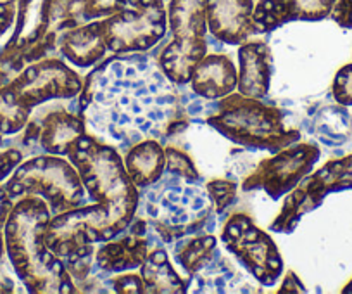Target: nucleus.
<instances>
[{"label":"nucleus","mask_w":352,"mask_h":294,"mask_svg":"<svg viewBox=\"0 0 352 294\" xmlns=\"http://www.w3.org/2000/svg\"><path fill=\"white\" fill-rule=\"evenodd\" d=\"M78 113L97 132L118 142L162 138L180 114L175 83L144 56L113 57L88 75Z\"/></svg>","instance_id":"1"},{"label":"nucleus","mask_w":352,"mask_h":294,"mask_svg":"<svg viewBox=\"0 0 352 294\" xmlns=\"http://www.w3.org/2000/svg\"><path fill=\"white\" fill-rule=\"evenodd\" d=\"M96 206L64 211L50 218L45 242L67 263L92 256L94 242H107L123 232L138 208V192L118 151L83 134L67 151Z\"/></svg>","instance_id":"2"},{"label":"nucleus","mask_w":352,"mask_h":294,"mask_svg":"<svg viewBox=\"0 0 352 294\" xmlns=\"http://www.w3.org/2000/svg\"><path fill=\"white\" fill-rule=\"evenodd\" d=\"M50 208L40 196H25L6 222V249L30 293H74L67 266L45 242Z\"/></svg>","instance_id":"3"},{"label":"nucleus","mask_w":352,"mask_h":294,"mask_svg":"<svg viewBox=\"0 0 352 294\" xmlns=\"http://www.w3.org/2000/svg\"><path fill=\"white\" fill-rule=\"evenodd\" d=\"M208 121L232 142L252 149L278 153L300 138V134L287 128L283 111L240 92L223 97L218 113Z\"/></svg>","instance_id":"4"},{"label":"nucleus","mask_w":352,"mask_h":294,"mask_svg":"<svg viewBox=\"0 0 352 294\" xmlns=\"http://www.w3.org/2000/svg\"><path fill=\"white\" fill-rule=\"evenodd\" d=\"M145 222L155 234L171 244L175 239L197 234L211 215L212 199L197 185L152 187L142 198Z\"/></svg>","instance_id":"5"},{"label":"nucleus","mask_w":352,"mask_h":294,"mask_svg":"<svg viewBox=\"0 0 352 294\" xmlns=\"http://www.w3.org/2000/svg\"><path fill=\"white\" fill-rule=\"evenodd\" d=\"M168 26L171 40L162 47L159 67L169 82L185 85L199 61L208 54L206 0H169Z\"/></svg>","instance_id":"6"},{"label":"nucleus","mask_w":352,"mask_h":294,"mask_svg":"<svg viewBox=\"0 0 352 294\" xmlns=\"http://www.w3.org/2000/svg\"><path fill=\"white\" fill-rule=\"evenodd\" d=\"M4 187L12 199L40 196L49 202L54 215L85 206L87 191L74 165L54 154L32 158L19 165Z\"/></svg>","instance_id":"7"},{"label":"nucleus","mask_w":352,"mask_h":294,"mask_svg":"<svg viewBox=\"0 0 352 294\" xmlns=\"http://www.w3.org/2000/svg\"><path fill=\"white\" fill-rule=\"evenodd\" d=\"M83 89L76 71L54 57L30 63L6 83L0 94L30 116L33 107L50 99H71Z\"/></svg>","instance_id":"8"},{"label":"nucleus","mask_w":352,"mask_h":294,"mask_svg":"<svg viewBox=\"0 0 352 294\" xmlns=\"http://www.w3.org/2000/svg\"><path fill=\"white\" fill-rule=\"evenodd\" d=\"M123 11L102 19L107 50L145 52L157 45L168 30L166 0H126Z\"/></svg>","instance_id":"9"},{"label":"nucleus","mask_w":352,"mask_h":294,"mask_svg":"<svg viewBox=\"0 0 352 294\" xmlns=\"http://www.w3.org/2000/svg\"><path fill=\"white\" fill-rule=\"evenodd\" d=\"M221 242L263 286H273L282 275L283 263L275 242L249 216L233 215L223 229Z\"/></svg>","instance_id":"10"},{"label":"nucleus","mask_w":352,"mask_h":294,"mask_svg":"<svg viewBox=\"0 0 352 294\" xmlns=\"http://www.w3.org/2000/svg\"><path fill=\"white\" fill-rule=\"evenodd\" d=\"M320 158V149L311 144L287 145L275 158L264 160L257 170L243 180V189H263L273 199L290 192L304 177H307Z\"/></svg>","instance_id":"11"},{"label":"nucleus","mask_w":352,"mask_h":294,"mask_svg":"<svg viewBox=\"0 0 352 294\" xmlns=\"http://www.w3.org/2000/svg\"><path fill=\"white\" fill-rule=\"evenodd\" d=\"M342 189H352V156L330 161L307 178L306 184L290 196L272 227L276 232H290L299 222L300 215L314 208L327 194Z\"/></svg>","instance_id":"12"},{"label":"nucleus","mask_w":352,"mask_h":294,"mask_svg":"<svg viewBox=\"0 0 352 294\" xmlns=\"http://www.w3.org/2000/svg\"><path fill=\"white\" fill-rule=\"evenodd\" d=\"M335 6L337 0H257L252 11L256 35L270 33L287 23L331 19Z\"/></svg>","instance_id":"13"},{"label":"nucleus","mask_w":352,"mask_h":294,"mask_svg":"<svg viewBox=\"0 0 352 294\" xmlns=\"http://www.w3.org/2000/svg\"><path fill=\"white\" fill-rule=\"evenodd\" d=\"M254 0H206L209 33L228 45H240L256 35Z\"/></svg>","instance_id":"14"},{"label":"nucleus","mask_w":352,"mask_h":294,"mask_svg":"<svg viewBox=\"0 0 352 294\" xmlns=\"http://www.w3.org/2000/svg\"><path fill=\"white\" fill-rule=\"evenodd\" d=\"M85 134V120L80 113L54 109L40 123L30 125L25 142L36 140L45 153L54 156H67L71 145Z\"/></svg>","instance_id":"15"},{"label":"nucleus","mask_w":352,"mask_h":294,"mask_svg":"<svg viewBox=\"0 0 352 294\" xmlns=\"http://www.w3.org/2000/svg\"><path fill=\"white\" fill-rule=\"evenodd\" d=\"M57 49L66 57L67 63L78 67L97 64L107 52L102 19L59 30Z\"/></svg>","instance_id":"16"},{"label":"nucleus","mask_w":352,"mask_h":294,"mask_svg":"<svg viewBox=\"0 0 352 294\" xmlns=\"http://www.w3.org/2000/svg\"><path fill=\"white\" fill-rule=\"evenodd\" d=\"M239 92L245 97L261 99L268 94L273 73V54L270 47L259 40H245L240 43Z\"/></svg>","instance_id":"17"},{"label":"nucleus","mask_w":352,"mask_h":294,"mask_svg":"<svg viewBox=\"0 0 352 294\" xmlns=\"http://www.w3.org/2000/svg\"><path fill=\"white\" fill-rule=\"evenodd\" d=\"M190 87L197 96L208 101L223 99L235 90L239 83L236 67L226 54H206L190 76Z\"/></svg>","instance_id":"18"},{"label":"nucleus","mask_w":352,"mask_h":294,"mask_svg":"<svg viewBox=\"0 0 352 294\" xmlns=\"http://www.w3.org/2000/svg\"><path fill=\"white\" fill-rule=\"evenodd\" d=\"M148 224L144 218L137 220L131 227V232L121 241L109 242L97 253V265L102 272L114 273L142 266L148 253V239L145 238Z\"/></svg>","instance_id":"19"},{"label":"nucleus","mask_w":352,"mask_h":294,"mask_svg":"<svg viewBox=\"0 0 352 294\" xmlns=\"http://www.w3.org/2000/svg\"><path fill=\"white\" fill-rule=\"evenodd\" d=\"M188 293H257L259 287H254L245 275L240 273L225 256L218 255L197 273L188 286Z\"/></svg>","instance_id":"20"},{"label":"nucleus","mask_w":352,"mask_h":294,"mask_svg":"<svg viewBox=\"0 0 352 294\" xmlns=\"http://www.w3.org/2000/svg\"><path fill=\"white\" fill-rule=\"evenodd\" d=\"M124 168L135 187H152L166 170V154L155 138L137 142L124 158Z\"/></svg>","instance_id":"21"},{"label":"nucleus","mask_w":352,"mask_h":294,"mask_svg":"<svg viewBox=\"0 0 352 294\" xmlns=\"http://www.w3.org/2000/svg\"><path fill=\"white\" fill-rule=\"evenodd\" d=\"M140 277L144 280L145 293H187L185 282L175 272L162 248L147 253L142 263Z\"/></svg>","instance_id":"22"},{"label":"nucleus","mask_w":352,"mask_h":294,"mask_svg":"<svg viewBox=\"0 0 352 294\" xmlns=\"http://www.w3.org/2000/svg\"><path fill=\"white\" fill-rule=\"evenodd\" d=\"M218 249H216V238L214 235H202V238L188 239V241L176 242V246L173 248V256H175V262L188 272V275H194L197 273L202 266L208 265L216 255H218Z\"/></svg>","instance_id":"23"},{"label":"nucleus","mask_w":352,"mask_h":294,"mask_svg":"<svg viewBox=\"0 0 352 294\" xmlns=\"http://www.w3.org/2000/svg\"><path fill=\"white\" fill-rule=\"evenodd\" d=\"M166 171L171 177H178L184 182H199L201 175H199L197 168L192 163L190 158L182 151L175 149V147H166Z\"/></svg>","instance_id":"24"},{"label":"nucleus","mask_w":352,"mask_h":294,"mask_svg":"<svg viewBox=\"0 0 352 294\" xmlns=\"http://www.w3.org/2000/svg\"><path fill=\"white\" fill-rule=\"evenodd\" d=\"M126 6V0H87L81 19H83V23H88L96 21V19L109 18V16L123 11Z\"/></svg>","instance_id":"25"},{"label":"nucleus","mask_w":352,"mask_h":294,"mask_svg":"<svg viewBox=\"0 0 352 294\" xmlns=\"http://www.w3.org/2000/svg\"><path fill=\"white\" fill-rule=\"evenodd\" d=\"M331 94L337 104L352 106V63L345 64L337 71L331 83Z\"/></svg>","instance_id":"26"},{"label":"nucleus","mask_w":352,"mask_h":294,"mask_svg":"<svg viewBox=\"0 0 352 294\" xmlns=\"http://www.w3.org/2000/svg\"><path fill=\"white\" fill-rule=\"evenodd\" d=\"M208 191L209 194H211L212 202H214L219 213H221L226 206L232 204V199L235 198V184L228 180L209 182Z\"/></svg>","instance_id":"27"},{"label":"nucleus","mask_w":352,"mask_h":294,"mask_svg":"<svg viewBox=\"0 0 352 294\" xmlns=\"http://www.w3.org/2000/svg\"><path fill=\"white\" fill-rule=\"evenodd\" d=\"M114 291L118 293H145L144 289V280L140 275H135V273H124L120 275L118 279L113 280Z\"/></svg>","instance_id":"28"},{"label":"nucleus","mask_w":352,"mask_h":294,"mask_svg":"<svg viewBox=\"0 0 352 294\" xmlns=\"http://www.w3.org/2000/svg\"><path fill=\"white\" fill-rule=\"evenodd\" d=\"M16 12H18V0H0V36L14 25Z\"/></svg>","instance_id":"29"},{"label":"nucleus","mask_w":352,"mask_h":294,"mask_svg":"<svg viewBox=\"0 0 352 294\" xmlns=\"http://www.w3.org/2000/svg\"><path fill=\"white\" fill-rule=\"evenodd\" d=\"M331 19L345 30H352V0H337Z\"/></svg>","instance_id":"30"},{"label":"nucleus","mask_w":352,"mask_h":294,"mask_svg":"<svg viewBox=\"0 0 352 294\" xmlns=\"http://www.w3.org/2000/svg\"><path fill=\"white\" fill-rule=\"evenodd\" d=\"M23 160V153L18 149H8L4 153H0V182L4 180L12 170L19 165Z\"/></svg>","instance_id":"31"},{"label":"nucleus","mask_w":352,"mask_h":294,"mask_svg":"<svg viewBox=\"0 0 352 294\" xmlns=\"http://www.w3.org/2000/svg\"><path fill=\"white\" fill-rule=\"evenodd\" d=\"M14 199L9 196L8 189L0 187V229L4 227L6 222H8L9 215H11V209L14 206Z\"/></svg>","instance_id":"32"},{"label":"nucleus","mask_w":352,"mask_h":294,"mask_svg":"<svg viewBox=\"0 0 352 294\" xmlns=\"http://www.w3.org/2000/svg\"><path fill=\"white\" fill-rule=\"evenodd\" d=\"M12 291H14V282L4 270H0V293H12Z\"/></svg>","instance_id":"33"},{"label":"nucleus","mask_w":352,"mask_h":294,"mask_svg":"<svg viewBox=\"0 0 352 294\" xmlns=\"http://www.w3.org/2000/svg\"><path fill=\"white\" fill-rule=\"evenodd\" d=\"M2 256H4V239H2V231H0V262H2Z\"/></svg>","instance_id":"34"},{"label":"nucleus","mask_w":352,"mask_h":294,"mask_svg":"<svg viewBox=\"0 0 352 294\" xmlns=\"http://www.w3.org/2000/svg\"><path fill=\"white\" fill-rule=\"evenodd\" d=\"M344 293H352V280L347 284V287H344Z\"/></svg>","instance_id":"35"},{"label":"nucleus","mask_w":352,"mask_h":294,"mask_svg":"<svg viewBox=\"0 0 352 294\" xmlns=\"http://www.w3.org/2000/svg\"><path fill=\"white\" fill-rule=\"evenodd\" d=\"M0 145H2V134H0Z\"/></svg>","instance_id":"36"}]
</instances>
